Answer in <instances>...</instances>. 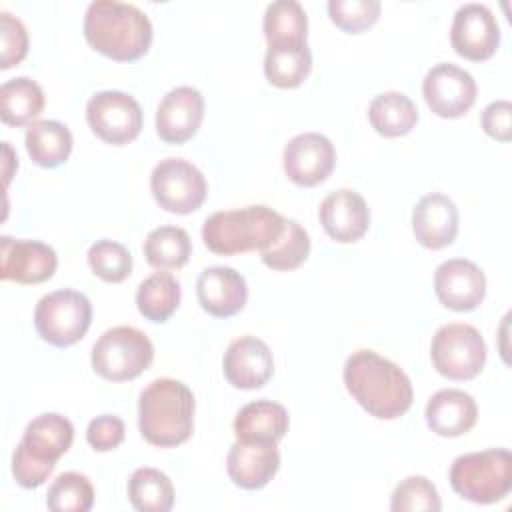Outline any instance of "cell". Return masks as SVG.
I'll use <instances>...</instances> for the list:
<instances>
[{"label":"cell","mask_w":512,"mask_h":512,"mask_svg":"<svg viewBox=\"0 0 512 512\" xmlns=\"http://www.w3.org/2000/svg\"><path fill=\"white\" fill-rule=\"evenodd\" d=\"M344 386L374 418L394 420L412 406L414 390L406 372L374 350H356L344 364Z\"/></svg>","instance_id":"obj_1"},{"label":"cell","mask_w":512,"mask_h":512,"mask_svg":"<svg viewBox=\"0 0 512 512\" xmlns=\"http://www.w3.org/2000/svg\"><path fill=\"white\" fill-rule=\"evenodd\" d=\"M84 36L100 54L118 62H132L148 52L152 24L134 4L94 0L84 14Z\"/></svg>","instance_id":"obj_2"},{"label":"cell","mask_w":512,"mask_h":512,"mask_svg":"<svg viewBox=\"0 0 512 512\" xmlns=\"http://www.w3.org/2000/svg\"><path fill=\"white\" fill-rule=\"evenodd\" d=\"M194 394L174 378H156L138 400V428L146 442L174 448L186 442L194 430Z\"/></svg>","instance_id":"obj_3"},{"label":"cell","mask_w":512,"mask_h":512,"mask_svg":"<svg viewBox=\"0 0 512 512\" xmlns=\"http://www.w3.org/2000/svg\"><path fill=\"white\" fill-rule=\"evenodd\" d=\"M284 216L264 204L236 210H222L208 216L202 224V240L208 250L232 256L270 246L284 228Z\"/></svg>","instance_id":"obj_4"},{"label":"cell","mask_w":512,"mask_h":512,"mask_svg":"<svg viewBox=\"0 0 512 512\" xmlns=\"http://www.w3.org/2000/svg\"><path fill=\"white\" fill-rule=\"evenodd\" d=\"M452 490L474 504H494L512 490V454L506 448H488L458 456L450 466Z\"/></svg>","instance_id":"obj_5"},{"label":"cell","mask_w":512,"mask_h":512,"mask_svg":"<svg viewBox=\"0 0 512 512\" xmlns=\"http://www.w3.org/2000/svg\"><path fill=\"white\" fill-rule=\"evenodd\" d=\"M92 368L98 376L124 382L140 376L154 360L150 338L134 326H114L92 346Z\"/></svg>","instance_id":"obj_6"},{"label":"cell","mask_w":512,"mask_h":512,"mask_svg":"<svg viewBox=\"0 0 512 512\" xmlns=\"http://www.w3.org/2000/svg\"><path fill=\"white\" fill-rule=\"evenodd\" d=\"M92 324V304L86 294L70 288L42 296L34 310V326L40 338L66 348L84 338Z\"/></svg>","instance_id":"obj_7"},{"label":"cell","mask_w":512,"mask_h":512,"mask_svg":"<svg viewBox=\"0 0 512 512\" xmlns=\"http://www.w3.org/2000/svg\"><path fill=\"white\" fill-rule=\"evenodd\" d=\"M434 368L450 380H470L486 364V342L482 334L462 322L440 326L430 344Z\"/></svg>","instance_id":"obj_8"},{"label":"cell","mask_w":512,"mask_h":512,"mask_svg":"<svg viewBox=\"0 0 512 512\" xmlns=\"http://www.w3.org/2000/svg\"><path fill=\"white\" fill-rule=\"evenodd\" d=\"M150 190L160 208L172 214H190L206 200L204 174L184 158L160 160L150 174Z\"/></svg>","instance_id":"obj_9"},{"label":"cell","mask_w":512,"mask_h":512,"mask_svg":"<svg viewBox=\"0 0 512 512\" xmlns=\"http://www.w3.org/2000/svg\"><path fill=\"white\" fill-rule=\"evenodd\" d=\"M86 120L92 132L112 146L132 142L144 122L138 100L122 90L96 92L86 104Z\"/></svg>","instance_id":"obj_10"},{"label":"cell","mask_w":512,"mask_h":512,"mask_svg":"<svg viewBox=\"0 0 512 512\" xmlns=\"http://www.w3.org/2000/svg\"><path fill=\"white\" fill-rule=\"evenodd\" d=\"M476 92L472 74L450 62L434 64L422 80L424 100L440 118L464 116L474 106Z\"/></svg>","instance_id":"obj_11"},{"label":"cell","mask_w":512,"mask_h":512,"mask_svg":"<svg viewBox=\"0 0 512 512\" xmlns=\"http://www.w3.org/2000/svg\"><path fill=\"white\" fill-rule=\"evenodd\" d=\"M450 42L458 56L480 62L494 56L500 44V26L486 4L468 2L454 12Z\"/></svg>","instance_id":"obj_12"},{"label":"cell","mask_w":512,"mask_h":512,"mask_svg":"<svg viewBox=\"0 0 512 512\" xmlns=\"http://www.w3.org/2000/svg\"><path fill=\"white\" fill-rule=\"evenodd\" d=\"M284 172L298 186H318L334 170L336 150L330 138L318 132H304L284 146Z\"/></svg>","instance_id":"obj_13"},{"label":"cell","mask_w":512,"mask_h":512,"mask_svg":"<svg viewBox=\"0 0 512 512\" xmlns=\"http://www.w3.org/2000/svg\"><path fill=\"white\" fill-rule=\"evenodd\" d=\"M58 256L40 240L0 238V278L18 284H40L54 276Z\"/></svg>","instance_id":"obj_14"},{"label":"cell","mask_w":512,"mask_h":512,"mask_svg":"<svg viewBox=\"0 0 512 512\" xmlns=\"http://www.w3.org/2000/svg\"><path fill=\"white\" fill-rule=\"evenodd\" d=\"M434 292L446 308L470 312L486 296V276L472 260L450 258L434 272Z\"/></svg>","instance_id":"obj_15"},{"label":"cell","mask_w":512,"mask_h":512,"mask_svg":"<svg viewBox=\"0 0 512 512\" xmlns=\"http://www.w3.org/2000/svg\"><path fill=\"white\" fill-rule=\"evenodd\" d=\"M224 378L240 390L262 388L274 374V358L268 344L256 336L232 340L222 358Z\"/></svg>","instance_id":"obj_16"},{"label":"cell","mask_w":512,"mask_h":512,"mask_svg":"<svg viewBox=\"0 0 512 512\" xmlns=\"http://www.w3.org/2000/svg\"><path fill=\"white\" fill-rule=\"evenodd\" d=\"M204 118V98L192 86H176L160 100L156 110V132L168 144L190 140Z\"/></svg>","instance_id":"obj_17"},{"label":"cell","mask_w":512,"mask_h":512,"mask_svg":"<svg viewBox=\"0 0 512 512\" xmlns=\"http://www.w3.org/2000/svg\"><path fill=\"white\" fill-rule=\"evenodd\" d=\"M318 218L324 232L340 244L360 240L370 226V210L366 200L350 188L330 192L320 202Z\"/></svg>","instance_id":"obj_18"},{"label":"cell","mask_w":512,"mask_h":512,"mask_svg":"<svg viewBox=\"0 0 512 512\" xmlns=\"http://www.w3.org/2000/svg\"><path fill=\"white\" fill-rule=\"evenodd\" d=\"M196 296L204 312L216 318H230L246 306V278L230 266H210L196 280Z\"/></svg>","instance_id":"obj_19"},{"label":"cell","mask_w":512,"mask_h":512,"mask_svg":"<svg viewBox=\"0 0 512 512\" xmlns=\"http://www.w3.org/2000/svg\"><path fill=\"white\" fill-rule=\"evenodd\" d=\"M280 468L276 442H240L236 440L226 456L230 480L244 490L264 488Z\"/></svg>","instance_id":"obj_20"},{"label":"cell","mask_w":512,"mask_h":512,"mask_svg":"<svg viewBox=\"0 0 512 512\" xmlns=\"http://www.w3.org/2000/svg\"><path fill=\"white\" fill-rule=\"evenodd\" d=\"M412 232L430 250L450 246L458 234V208L446 194L422 196L412 210Z\"/></svg>","instance_id":"obj_21"},{"label":"cell","mask_w":512,"mask_h":512,"mask_svg":"<svg viewBox=\"0 0 512 512\" xmlns=\"http://www.w3.org/2000/svg\"><path fill=\"white\" fill-rule=\"evenodd\" d=\"M428 428L444 438H456L470 432L478 420L476 400L458 388H444L430 396L426 410Z\"/></svg>","instance_id":"obj_22"},{"label":"cell","mask_w":512,"mask_h":512,"mask_svg":"<svg viewBox=\"0 0 512 512\" xmlns=\"http://www.w3.org/2000/svg\"><path fill=\"white\" fill-rule=\"evenodd\" d=\"M288 426V410L274 400L248 402L234 418V434L240 442H278Z\"/></svg>","instance_id":"obj_23"},{"label":"cell","mask_w":512,"mask_h":512,"mask_svg":"<svg viewBox=\"0 0 512 512\" xmlns=\"http://www.w3.org/2000/svg\"><path fill=\"white\" fill-rule=\"evenodd\" d=\"M72 440V422L62 414L44 412L28 422L20 442L32 456L56 464L70 450Z\"/></svg>","instance_id":"obj_24"},{"label":"cell","mask_w":512,"mask_h":512,"mask_svg":"<svg viewBox=\"0 0 512 512\" xmlns=\"http://www.w3.org/2000/svg\"><path fill=\"white\" fill-rule=\"evenodd\" d=\"M24 144L34 164L56 168L64 164L72 152V134L68 126L58 120H38L26 128Z\"/></svg>","instance_id":"obj_25"},{"label":"cell","mask_w":512,"mask_h":512,"mask_svg":"<svg viewBox=\"0 0 512 512\" xmlns=\"http://www.w3.org/2000/svg\"><path fill=\"white\" fill-rule=\"evenodd\" d=\"M416 104L402 92L390 90L372 98L368 106V120L372 128L384 138H398L408 134L418 122Z\"/></svg>","instance_id":"obj_26"},{"label":"cell","mask_w":512,"mask_h":512,"mask_svg":"<svg viewBox=\"0 0 512 512\" xmlns=\"http://www.w3.org/2000/svg\"><path fill=\"white\" fill-rule=\"evenodd\" d=\"M44 92L28 76H18L0 86V116L8 126H26L40 116Z\"/></svg>","instance_id":"obj_27"},{"label":"cell","mask_w":512,"mask_h":512,"mask_svg":"<svg viewBox=\"0 0 512 512\" xmlns=\"http://www.w3.org/2000/svg\"><path fill=\"white\" fill-rule=\"evenodd\" d=\"M312 70V52L308 44L268 46L264 56L266 80L278 88L300 86Z\"/></svg>","instance_id":"obj_28"},{"label":"cell","mask_w":512,"mask_h":512,"mask_svg":"<svg viewBox=\"0 0 512 512\" xmlns=\"http://www.w3.org/2000/svg\"><path fill=\"white\" fill-rule=\"evenodd\" d=\"M262 30L268 46L306 44L308 18L302 4L296 0H276L268 4Z\"/></svg>","instance_id":"obj_29"},{"label":"cell","mask_w":512,"mask_h":512,"mask_svg":"<svg viewBox=\"0 0 512 512\" xmlns=\"http://www.w3.org/2000/svg\"><path fill=\"white\" fill-rule=\"evenodd\" d=\"M180 282L168 272H154L136 290L138 312L150 322H166L180 304Z\"/></svg>","instance_id":"obj_30"},{"label":"cell","mask_w":512,"mask_h":512,"mask_svg":"<svg viewBox=\"0 0 512 512\" xmlns=\"http://www.w3.org/2000/svg\"><path fill=\"white\" fill-rule=\"evenodd\" d=\"M128 500L140 512H168L174 506L172 480L158 468H136L128 480Z\"/></svg>","instance_id":"obj_31"},{"label":"cell","mask_w":512,"mask_h":512,"mask_svg":"<svg viewBox=\"0 0 512 512\" xmlns=\"http://www.w3.org/2000/svg\"><path fill=\"white\" fill-rule=\"evenodd\" d=\"M192 254V242L180 226H158L144 240L146 262L158 270L182 268Z\"/></svg>","instance_id":"obj_32"},{"label":"cell","mask_w":512,"mask_h":512,"mask_svg":"<svg viewBox=\"0 0 512 512\" xmlns=\"http://www.w3.org/2000/svg\"><path fill=\"white\" fill-rule=\"evenodd\" d=\"M310 254V236L296 222L286 218L280 236L260 250L262 262L272 270H294L306 262Z\"/></svg>","instance_id":"obj_33"},{"label":"cell","mask_w":512,"mask_h":512,"mask_svg":"<svg viewBox=\"0 0 512 512\" xmlns=\"http://www.w3.org/2000/svg\"><path fill=\"white\" fill-rule=\"evenodd\" d=\"M94 504V488L88 476L80 472L60 474L46 494V506L52 512H88Z\"/></svg>","instance_id":"obj_34"},{"label":"cell","mask_w":512,"mask_h":512,"mask_svg":"<svg viewBox=\"0 0 512 512\" xmlns=\"http://www.w3.org/2000/svg\"><path fill=\"white\" fill-rule=\"evenodd\" d=\"M86 256L92 272L104 282H112V284L122 282L132 272V254L120 242H114L108 238L96 240L88 248Z\"/></svg>","instance_id":"obj_35"},{"label":"cell","mask_w":512,"mask_h":512,"mask_svg":"<svg viewBox=\"0 0 512 512\" xmlns=\"http://www.w3.org/2000/svg\"><path fill=\"white\" fill-rule=\"evenodd\" d=\"M442 508L436 486L426 476H408L404 478L392 492L390 510L394 512H418L432 510L438 512Z\"/></svg>","instance_id":"obj_36"},{"label":"cell","mask_w":512,"mask_h":512,"mask_svg":"<svg viewBox=\"0 0 512 512\" xmlns=\"http://www.w3.org/2000/svg\"><path fill=\"white\" fill-rule=\"evenodd\" d=\"M382 4L378 0H330V20L348 34H358L370 28L380 16Z\"/></svg>","instance_id":"obj_37"},{"label":"cell","mask_w":512,"mask_h":512,"mask_svg":"<svg viewBox=\"0 0 512 512\" xmlns=\"http://www.w3.org/2000/svg\"><path fill=\"white\" fill-rule=\"evenodd\" d=\"M0 38H2V54L0 68L8 70L24 60L28 54V32L20 18L10 12H0Z\"/></svg>","instance_id":"obj_38"},{"label":"cell","mask_w":512,"mask_h":512,"mask_svg":"<svg viewBox=\"0 0 512 512\" xmlns=\"http://www.w3.org/2000/svg\"><path fill=\"white\" fill-rule=\"evenodd\" d=\"M54 462H44L32 456L22 442H18L12 454V476L22 488H38L42 486L54 470Z\"/></svg>","instance_id":"obj_39"},{"label":"cell","mask_w":512,"mask_h":512,"mask_svg":"<svg viewBox=\"0 0 512 512\" xmlns=\"http://www.w3.org/2000/svg\"><path fill=\"white\" fill-rule=\"evenodd\" d=\"M124 434H126V426L114 414H100L94 420H90L86 428V440L98 452H108L118 448L124 440Z\"/></svg>","instance_id":"obj_40"},{"label":"cell","mask_w":512,"mask_h":512,"mask_svg":"<svg viewBox=\"0 0 512 512\" xmlns=\"http://www.w3.org/2000/svg\"><path fill=\"white\" fill-rule=\"evenodd\" d=\"M512 104L508 100L490 102L482 112V128L484 132L500 142H508L512 138Z\"/></svg>","instance_id":"obj_41"}]
</instances>
